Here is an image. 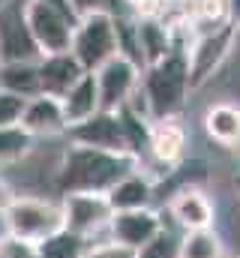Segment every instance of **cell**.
<instances>
[{
    "label": "cell",
    "instance_id": "603a6c76",
    "mask_svg": "<svg viewBox=\"0 0 240 258\" xmlns=\"http://www.w3.org/2000/svg\"><path fill=\"white\" fill-rule=\"evenodd\" d=\"M33 144H36V138L24 126H3L0 129V168L30 156Z\"/></svg>",
    "mask_w": 240,
    "mask_h": 258
},
{
    "label": "cell",
    "instance_id": "44dd1931",
    "mask_svg": "<svg viewBox=\"0 0 240 258\" xmlns=\"http://www.w3.org/2000/svg\"><path fill=\"white\" fill-rule=\"evenodd\" d=\"M87 246H90L87 237H81L69 228H60L57 234L36 243V258H84Z\"/></svg>",
    "mask_w": 240,
    "mask_h": 258
},
{
    "label": "cell",
    "instance_id": "8992f818",
    "mask_svg": "<svg viewBox=\"0 0 240 258\" xmlns=\"http://www.w3.org/2000/svg\"><path fill=\"white\" fill-rule=\"evenodd\" d=\"M42 54L24 18V0L0 6V63H36Z\"/></svg>",
    "mask_w": 240,
    "mask_h": 258
},
{
    "label": "cell",
    "instance_id": "d6986e66",
    "mask_svg": "<svg viewBox=\"0 0 240 258\" xmlns=\"http://www.w3.org/2000/svg\"><path fill=\"white\" fill-rule=\"evenodd\" d=\"M204 129L207 135L222 144V147H237L240 141V108L231 102H216L204 114Z\"/></svg>",
    "mask_w": 240,
    "mask_h": 258
},
{
    "label": "cell",
    "instance_id": "4fadbf2b",
    "mask_svg": "<svg viewBox=\"0 0 240 258\" xmlns=\"http://www.w3.org/2000/svg\"><path fill=\"white\" fill-rule=\"evenodd\" d=\"M168 213L183 231L213 228V204L198 186H183L180 192H174L171 204H168Z\"/></svg>",
    "mask_w": 240,
    "mask_h": 258
},
{
    "label": "cell",
    "instance_id": "836d02e7",
    "mask_svg": "<svg viewBox=\"0 0 240 258\" xmlns=\"http://www.w3.org/2000/svg\"><path fill=\"white\" fill-rule=\"evenodd\" d=\"M3 3H9V0H0V6H3Z\"/></svg>",
    "mask_w": 240,
    "mask_h": 258
},
{
    "label": "cell",
    "instance_id": "ffe728a7",
    "mask_svg": "<svg viewBox=\"0 0 240 258\" xmlns=\"http://www.w3.org/2000/svg\"><path fill=\"white\" fill-rule=\"evenodd\" d=\"M0 90L33 99L39 96V69L36 63H0Z\"/></svg>",
    "mask_w": 240,
    "mask_h": 258
},
{
    "label": "cell",
    "instance_id": "6da1fadb",
    "mask_svg": "<svg viewBox=\"0 0 240 258\" xmlns=\"http://www.w3.org/2000/svg\"><path fill=\"white\" fill-rule=\"evenodd\" d=\"M141 165L132 153H108V150L69 144V150L63 153V162L57 168V192L105 195L114 183H120L126 174H132Z\"/></svg>",
    "mask_w": 240,
    "mask_h": 258
},
{
    "label": "cell",
    "instance_id": "1f68e13d",
    "mask_svg": "<svg viewBox=\"0 0 240 258\" xmlns=\"http://www.w3.org/2000/svg\"><path fill=\"white\" fill-rule=\"evenodd\" d=\"M234 150H237V153H240V141H237V147H234Z\"/></svg>",
    "mask_w": 240,
    "mask_h": 258
},
{
    "label": "cell",
    "instance_id": "ba28073f",
    "mask_svg": "<svg viewBox=\"0 0 240 258\" xmlns=\"http://www.w3.org/2000/svg\"><path fill=\"white\" fill-rule=\"evenodd\" d=\"M93 75H96V90H99V111H120L141 84V66H135L123 54L111 57Z\"/></svg>",
    "mask_w": 240,
    "mask_h": 258
},
{
    "label": "cell",
    "instance_id": "5b68a950",
    "mask_svg": "<svg viewBox=\"0 0 240 258\" xmlns=\"http://www.w3.org/2000/svg\"><path fill=\"white\" fill-rule=\"evenodd\" d=\"M24 18L30 27V36L39 48V54H60L69 51L72 42V27L75 21L66 18L63 12H57L54 6H45L39 0H24Z\"/></svg>",
    "mask_w": 240,
    "mask_h": 258
},
{
    "label": "cell",
    "instance_id": "d6a6232c",
    "mask_svg": "<svg viewBox=\"0 0 240 258\" xmlns=\"http://www.w3.org/2000/svg\"><path fill=\"white\" fill-rule=\"evenodd\" d=\"M237 192H240V177H237Z\"/></svg>",
    "mask_w": 240,
    "mask_h": 258
},
{
    "label": "cell",
    "instance_id": "ac0fdd59",
    "mask_svg": "<svg viewBox=\"0 0 240 258\" xmlns=\"http://www.w3.org/2000/svg\"><path fill=\"white\" fill-rule=\"evenodd\" d=\"M105 198H108L114 213H120V210H141V207H150V201H153V183L141 171H132L120 183H114L105 192Z\"/></svg>",
    "mask_w": 240,
    "mask_h": 258
},
{
    "label": "cell",
    "instance_id": "3957f363",
    "mask_svg": "<svg viewBox=\"0 0 240 258\" xmlns=\"http://www.w3.org/2000/svg\"><path fill=\"white\" fill-rule=\"evenodd\" d=\"M72 57L81 63L84 72H96L99 66H105L111 57H117V27H114V15L105 9L78 15L75 27H72V42H69Z\"/></svg>",
    "mask_w": 240,
    "mask_h": 258
},
{
    "label": "cell",
    "instance_id": "2e32d148",
    "mask_svg": "<svg viewBox=\"0 0 240 258\" xmlns=\"http://www.w3.org/2000/svg\"><path fill=\"white\" fill-rule=\"evenodd\" d=\"M21 126L27 129L33 138H51V135L66 132V120H63L60 99L45 96V93H39V96L27 99V108H24Z\"/></svg>",
    "mask_w": 240,
    "mask_h": 258
},
{
    "label": "cell",
    "instance_id": "7a4b0ae2",
    "mask_svg": "<svg viewBox=\"0 0 240 258\" xmlns=\"http://www.w3.org/2000/svg\"><path fill=\"white\" fill-rule=\"evenodd\" d=\"M150 120H171L177 117L189 96V63H186V48L174 45L171 54H165L159 63L144 66L141 84H138Z\"/></svg>",
    "mask_w": 240,
    "mask_h": 258
},
{
    "label": "cell",
    "instance_id": "7402d4cb",
    "mask_svg": "<svg viewBox=\"0 0 240 258\" xmlns=\"http://www.w3.org/2000/svg\"><path fill=\"white\" fill-rule=\"evenodd\" d=\"M180 258H225L222 240L213 228L204 231H183L180 237Z\"/></svg>",
    "mask_w": 240,
    "mask_h": 258
},
{
    "label": "cell",
    "instance_id": "52a82bcc",
    "mask_svg": "<svg viewBox=\"0 0 240 258\" xmlns=\"http://www.w3.org/2000/svg\"><path fill=\"white\" fill-rule=\"evenodd\" d=\"M237 30L231 24H222L216 30H207V33H198L195 42L186 48V63H189V87H201L216 69L225 60V54L231 51V42H234Z\"/></svg>",
    "mask_w": 240,
    "mask_h": 258
},
{
    "label": "cell",
    "instance_id": "83f0119b",
    "mask_svg": "<svg viewBox=\"0 0 240 258\" xmlns=\"http://www.w3.org/2000/svg\"><path fill=\"white\" fill-rule=\"evenodd\" d=\"M69 3H72L75 15H87V12H96V9H102V0H69Z\"/></svg>",
    "mask_w": 240,
    "mask_h": 258
},
{
    "label": "cell",
    "instance_id": "f546056e",
    "mask_svg": "<svg viewBox=\"0 0 240 258\" xmlns=\"http://www.w3.org/2000/svg\"><path fill=\"white\" fill-rule=\"evenodd\" d=\"M39 3H45V6H54V9H57V12H63L66 18L78 21V15H75V9H72V3H69V0H39Z\"/></svg>",
    "mask_w": 240,
    "mask_h": 258
},
{
    "label": "cell",
    "instance_id": "277c9868",
    "mask_svg": "<svg viewBox=\"0 0 240 258\" xmlns=\"http://www.w3.org/2000/svg\"><path fill=\"white\" fill-rule=\"evenodd\" d=\"M3 219H6L9 237L36 246V243H42L45 237L57 234L63 228V207L57 201H48V198H21V195H15L12 204L3 210Z\"/></svg>",
    "mask_w": 240,
    "mask_h": 258
},
{
    "label": "cell",
    "instance_id": "e0dca14e",
    "mask_svg": "<svg viewBox=\"0 0 240 258\" xmlns=\"http://www.w3.org/2000/svg\"><path fill=\"white\" fill-rule=\"evenodd\" d=\"M183 147H186V132L177 123V117H171V120H153L150 123L147 150H150V156L159 165H165V168L177 165L180 156H183Z\"/></svg>",
    "mask_w": 240,
    "mask_h": 258
},
{
    "label": "cell",
    "instance_id": "9a60e30c",
    "mask_svg": "<svg viewBox=\"0 0 240 258\" xmlns=\"http://www.w3.org/2000/svg\"><path fill=\"white\" fill-rule=\"evenodd\" d=\"M60 108H63V120L66 129L84 123L87 117H93L99 111V90H96V75L84 72L63 96H60Z\"/></svg>",
    "mask_w": 240,
    "mask_h": 258
},
{
    "label": "cell",
    "instance_id": "7c38bea8",
    "mask_svg": "<svg viewBox=\"0 0 240 258\" xmlns=\"http://www.w3.org/2000/svg\"><path fill=\"white\" fill-rule=\"evenodd\" d=\"M135 45H138L141 66H153L165 54H171L177 42H174L171 24L162 15H144V18H135Z\"/></svg>",
    "mask_w": 240,
    "mask_h": 258
},
{
    "label": "cell",
    "instance_id": "30bf717a",
    "mask_svg": "<svg viewBox=\"0 0 240 258\" xmlns=\"http://www.w3.org/2000/svg\"><path fill=\"white\" fill-rule=\"evenodd\" d=\"M72 144L81 147H93V150H108V153H129V141H126V129L117 111H96L93 117H87L84 123L66 129Z\"/></svg>",
    "mask_w": 240,
    "mask_h": 258
},
{
    "label": "cell",
    "instance_id": "4dcf8cb0",
    "mask_svg": "<svg viewBox=\"0 0 240 258\" xmlns=\"http://www.w3.org/2000/svg\"><path fill=\"white\" fill-rule=\"evenodd\" d=\"M12 198H15V192H12V186H9V183H6V180L0 177V213H3V210H6V207L12 204Z\"/></svg>",
    "mask_w": 240,
    "mask_h": 258
},
{
    "label": "cell",
    "instance_id": "cb8c5ba5",
    "mask_svg": "<svg viewBox=\"0 0 240 258\" xmlns=\"http://www.w3.org/2000/svg\"><path fill=\"white\" fill-rule=\"evenodd\" d=\"M135 258H180V237L174 231L162 228L150 243L135 249Z\"/></svg>",
    "mask_w": 240,
    "mask_h": 258
},
{
    "label": "cell",
    "instance_id": "484cf974",
    "mask_svg": "<svg viewBox=\"0 0 240 258\" xmlns=\"http://www.w3.org/2000/svg\"><path fill=\"white\" fill-rule=\"evenodd\" d=\"M84 258H135V249L114 243V240H105V243H90Z\"/></svg>",
    "mask_w": 240,
    "mask_h": 258
},
{
    "label": "cell",
    "instance_id": "f1b7e54d",
    "mask_svg": "<svg viewBox=\"0 0 240 258\" xmlns=\"http://www.w3.org/2000/svg\"><path fill=\"white\" fill-rule=\"evenodd\" d=\"M225 18L234 30H240V0H225Z\"/></svg>",
    "mask_w": 240,
    "mask_h": 258
},
{
    "label": "cell",
    "instance_id": "d4e9b609",
    "mask_svg": "<svg viewBox=\"0 0 240 258\" xmlns=\"http://www.w3.org/2000/svg\"><path fill=\"white\" fill-rule=\"evenodd\" d=\"M24 108H27V99L24 96H15L9 90H0V129L3 126H21Z\"/></svg>",
    "mask_w": 240,
    "mask_h": 258
},
{
    "label": "cell",
    "instance_id": "4316f807",
    "mask_svg": "<svg viewBox=\"0 0 240 258\" xmlns=\"http://www.w3.org/2000/svg\"><path fill=\"white\" fill-rule=\"evenodd\" d=\"M126 18H144V15H159L165 0H120Z\"/></svg>",
    "mask_w": 240,
    "mask_h": 258
},
{
    "label": "cell",
    "instance_id": "5bb4252c",
    "mask_svg": "<svg viewBox=\"0 0 240 258\" xmlns=\"http://www.w3.org/2000/svg\"><path fill=\"white\" fill-rule=\"evenodd\" d=\"M36 69H39V93L45 96H54L60 99L81 75L84 69L81 63L72 57V51H60V54H45L36 60Z\"/></svg>",
    "mask_w": 240,
    "mask_h": 258
},
{
    "label": "cell",
    "instance_id": "9c48e42d",
    "mask_svg": "<svg viewBox=\"0 0 240 258\" xmlns=\"http://www.w3.org/2000/svg\"><path fill=\"white\" fill-rule=\"evenodd\" d=\"M63 207V228L81 234V237H93L96 231H108V222L114 216L111 204L105 195H93V192H75V195H63L60 201Z\"/></svg>",
    "mask_w": 240,
    "mask_h": 258
},
{
    "label": "cell",
    "instance_id": "8fae6325",
    "mask_svg": "<svg viewBox=\"0 0 240 258\" xmlns=\"http://www.w3.org/2000/svg\"><path fill=\"white\" fill-rule=\"evenodd\" d=\"M162 231V219L156 210L141 207V210H120L108 222V240L123 243L129 249H141Z\"/></svg>",
    "mask_w": 240,
    "mask_h": 258
}]
</instances>
